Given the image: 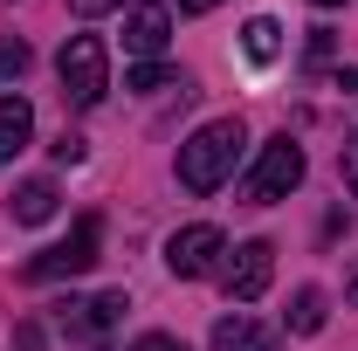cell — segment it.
I'll return each instance as SVG.
<instances>
[{
    "label": "cell",
    "instance_id": "8",
    "mask_svg": "<svg viewBox=\"0 0 358 351\" xmlns=\"http://www.w3.org/2000/svg\"><path fill=\"white\" fill-rule=\"evenodd\" d=\"M28 138H35V110H28V96H0V166H14V159L28 152Z\"/></svg>",
    "mask_w": 358,
    "mask_h": 351
},
{
    "label": "cell",
    "instance_id": "11",
    "mask_svg": "<svg viewBox=\"0 0 358 351\" xmlns=\"http://www.w3.org/2000/svg\"><path fill=\"white\" fill-rule=\"evenodd\" d=\"M48 214H55V179H28V186L14 193V220L35 227V220H48Z\"/></svg>",
    "mask_w": 358,
    "mask_h": 351
},
{
    "label": "cell",
    "instance_id": "14",
    "mask_svg": "<svg viewBox=\"0 0 358 351\" xmlns=\"http://www.w3.org/2000/svg\"><path fill=\"white\" fill-rule=\"evenodd\" d=\"M28 62H35V48L21 42V35H0V83H21Z\"/></svg>",
    "mask_w": 358,
    "mask_h": 351
},
{
    "label": "cell",
    "instance_id": "15",
    "mask_svg": "<svg viewBox=\"0 0 358 351\" xmlns=\"http://www.w3.org/2000/svg\"><path fill=\"white\" fill-rule=\"evenodd\" d=\"M83 152H90V145H83V138H76V131H62V138H55V166H76Z\"/></svg>",
    "mask_w": 358,
    "mask_h": 351
},
{
    "label": "cell",
    "instance_id": "20",
    "mask_svg": "<svg viewBox=\"0 0 358 351\" xmlns=\"http://www.w3.org/2000/svg\"><path fill=\"white\" fill-rule=\"evenodd\" d=\"M345 303H358V268H352V275H345Z\"/></svg>",
    "mask_w": 358,
    "mask_h": 351
},
{
    "label": "cell",
    "instance_id": "13",
    "mask_svg": "<svg viewBox=\"0 0 358 351\" xmlns=\"http://www.w3.org/2000/svg\"><path fill=\"white\" fill-rule=\"evenodd\" d=\"M124 83L145 89V96H159V89H179V96H186V76H179V69H166V62H138Z\"/></svg>",
    "mask_w": 358,
    "mask_h": 351
},
{
    "label": "cell",
    "instance_id": "17",
    "mask_svg": "<svg viewBox=\"0 0 358 351\" xmlns=\"http://www.w3.org/2000/svg\"><path fill=\"white\" fill-rule=\"evenodd\" d=\"M69 7H76L83 21H96V14H110V7H124V0H69Z\"/></svg>",
    "mask_w": 358,
    "mask_h": 351
},
{
    "label": "cell",
    "instance_id": "3",
    "mask_svg": "<svg viewBox=\"0 0 358 351\" xmlns=\"http://www.w3.org/2000/svg\"><path fill=\"white\" fill-rule=\"evenodd\" d=\"M55 76H62V96L76 110H96L103 89H110V55H103V42L96 35H69L62 55H55Z\"/></svg>",
    "mask_w": 358,
    "mask_h": 351
},
{
    "label": "cell",
    "instance_id": "9",
    "mask_svg": "<svg viewBox=\"0 0 358 351\" xmlns=\"http://www.w3.org/2000/svg\"><path fill=\"white\" fill-rule=\"evenodd\" d=\"M207 351H275V338H268L255 317H241V310H234V317H221V324H214Z\"/></svg>",
    "mask_w": 358,
    "mask_h": 351
},
{
    "label": "cell",
    "instance_id": "19",
    "mask_svg": "<svg viewBox=\"0 0 358 351\" xmlns=\"http://www.w3.org/2000/svg\"><path fill=\"white\" fill-rule=\"evenodd\" d=\"M179 7H186V14H214L221 0H179Z\"/></svg>",
    "mask_w": 358,
    "mask_h": 351
},
{
    "label": "cell",
    "instance_id": "6",
    "mask_svg": "<svg viewBox=\"0 0 358 351\" xmlns=\"http://www.w3.org/2000/svg\"><path fill=\"white\" fill-rule=\"evenodd\" d=\"M268 275H275V248H268V241H241V248L221 262V282H227L234 303H255V296L268 289Z\"/></svg>",
    "mask_w": 358,
    "mask_h": 351
},
{
    "label": "cell",
    "instance_id": "2",
    "mask_svg": "<svg viewBox=\"0 0 358 351\" xmlns=\"http://www.w3.org/2000/svg\"><path fill=\"white\" fill-rule=\"evenodd\" d=\"M296 186H303V145L289 131H275L262 145V159L248 166V179H241V200L248 207H268V200H289Z\"/></svg>",
    "mask_w": 358,
    "mask_h": 351
},
{
    "label": "cell",
    "instance_id": "5",
    "mask_svg": "<svg viewBox=\"0 0 358 351\" xmlns=\"http://www.w3.org/2000/svg\"><path fill=\"white\" fill-rule=\"evenodd\" d=\"M227 255V234L221 227H207V220H193V227H179L173 241H166V268H173L179 282H200V275H214Z\"/></svg>",
    "mask_w": 358,
    "mask_h": 351
},
{
    "label": "cell",
    "instance_id": "1",
    "mask_svg": "<svg viewBox=\"0 0 358 351\" xmlns=\"http://www.w3.org/2000/svg\"><path fill=\"white\" fill-rule=\"evenodd\" d=\"M241 117H214V124H200V131L179 145V186L186 193H221L227 179H234V159H241Z\"/></svg>",
    "mask_w": 358,
    "mask_h": 351
},
{
    "label": "cell",
    "instance_id": "12",
    "mask_svg": "<svg viewBox=\"0 0 358 351\" xmlns=\"http://www.w3.org/2000/svg\"><path fill=\"white\" fill-rule=\"evenodd\" d=\"M241 48H248L255 62H275V48H282V28H275L268 14H255V21L241 28Z\"/></svg>",
    "mask_w": 358,
    "mask_h": 351
},
{
    "label": "cell",
    "instance_id": "21",
    "mask_svg": "<svg viewBox=\"0 0 358 351\" xmlns=\"http://www.w3.org/2000/svg\"><path fill=\"white\" fill-rule=\"evenodd\" d=\"M317 7H345V0H317Z\"/></svg>",
    "mask_w": 358,
    "mask_h": 351
},
{
    "label": "cell",
    "instance_id": "16",
    "mask_svg": "<svg viewBox=\"0 0 358 351\" xmlns=\"http://www.w3.org/2000/svg\"><path fill=\"white\" fill-rule=\"evenodd\" d=\"M131 351H186V345H179V338H166V331H145Z\"/></svg>",
    "mask_w": 358,
    "mask_h": 351
},
{
    "label": "cell",
    "instance_id": "10",
    "mask_svg": "<svg viewBox=\"0 0 358 351\" xmlns=\"http://www.w3.org/2000/svg\"><path fill=\"white\" fill-rule=\"evenodd\" d=\"M282 317H289V331H296V338H317V331H324V289H317V282H303V289L289 296V310H282Z\"/></svg>",
    "mask_w": 358,
    "mask_h": 351
},
{
    "label": "cell",
    "instance_id": "18",
    "mask_svg": "<svg viewBox=\"0 0 358 351\" xmlns=\"http://www.w3.org/2000/svg\"><path fill=\"white\" fill-rule=\"evenodd\" d=\"M345 186L358 193V131H352V145H345Z\"/></svg>",
    "mask_w": 358,
    "mask_h": 351
},
{
    "label": "cell",
    "instance_id": "4",
    "mask_svg": "<svg viewBox=\"0 0 358 351\" xmlns=\"http://www.w3.org/2000/svg\"><path fill=\"white\" fill-rule=\"evenodd\" d=\"M96 255H103V220L83 214L76 227H69V241H55V248H42V255L28 262V282H62V275H83V268H96Z\"/></svg>",
    "mask_w": 358,
    "mask_h": 351
},
{
    "label": "cell",
    "instance_id": "7",
    "mask_svg": "<svg viewBox=\"0 0 358 351\" xmlns=\"http://www.w3.org/2000/svg\"><path fill=\"white\" fill-rule=\"evenodd\" d=\"M166 42H173V14H166L159 0H138L131 14H124V48H131V55H145V62H159V55H166Z\"/></svg>",
    "mask_w": 358,
    "mask_h": 351
}]
</instances>
